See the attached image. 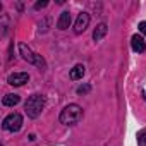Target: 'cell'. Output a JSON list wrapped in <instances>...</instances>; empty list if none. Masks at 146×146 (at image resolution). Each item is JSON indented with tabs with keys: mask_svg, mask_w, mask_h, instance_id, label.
Returning <instances> with one entry per match:
<instances>
[{
	"mask_svg": "<svg viewBox=\"0 0 146 146\" xmlns=\"http://www.w3.org/2000/svg\"><path fill=\"white\" fill-rule=\"evenodd\" d=\"M81 119H83V108L78 103H69L67 107L62 108V112L58 115V120L64 125H76Z\"/></svg>",
	"mask_w": 146,
	"mask_h": 146,
	"instance_id": "obj_1",
	"label": "cell"
},
{
	"mask_svg": "<svg viewBox=\"0 0 146 146\" xmlns=\"http://www.w3.org/2000/svg\"><path fill=\"white\" fill-rule=\"evenodd\" d=\"M46 105V98L43 95H31L28 98V102L24 103V110H26V115L29 119H38L43 112Z\"/></svg>",
	"mask_w": 146,
	"mask_h": 146,
	"instance_id": "obj_2",
	"label": "cell"
},
{
	"mask_svg": "<svg viewBox=\"0 0 146 146\" xmlns=\"http://www.w3.org/2000/svg\"><path fill=\"white\" fill-rule=\"evenodd\" d=\"M19 53H21V57L28 62V64H33V65H38L40 69H43L45 67V60L41 58V55H38V53H35L26 43H19Z\"/></svg>",
	"mask_w": 146,
	"mask_h": 146,
	"instance_id": "obj_3",
	"label": "cell"
},
{
	"mask_svg": "<svg viewBox=\"0 0 146 146\" xmlns=\"http://www.w3.org/2000/svg\"><path fill=\"white\" fill-rule=\"evenodd\" d=\"M2 127H4L5 131H9V132H17V131L23 127V115L17 113V112L9 113V115L4 119V122H2Z\"/></svg>",
	"mask_w": 146,
	"mask_h": 146,
	"instance_id": "obj_4",
	"label": "cell"
},
{
	"mask_svg": "<svg viewBox=\"0 0 146 146\" xmlns=\"http://www.w3.org/2000/svg\"><path fill=\"white\" fill-rule=\"evenodd\" d=\"M90 21H91L90 14H88V12H81V14L78 16V19H76V23H74V33H76V35L84 33V31L88 29V26H90Z\"/></svg>",
	"mask_w": 146,
	"mask_h": 146,
	"instance_id": "obj_5",
	"label": "cell"
},
{
	"mask_svg": "<svg viewBox=\"0 0 146 146\" xmlns=\"http://www.w3.org/2000/svg\"><path fill=\"white\" fill-rule=\"evenodd\" d=\"M28 81H29V74H28V72H14V74H11L7 78V83L11 86H23Z\"/></svg>",
	"mask_w": 146,
	"mask_h": 146,
	"instance_id": "obj_6",
	"label": "cell"
},
{
	"mask_svg": "<svg viewBox=\"0 0 146 146\" xmlns=\"http://www.w3.org/2000/svg\"><path fill=\"white\" fill-rule=\"evenodd\" d=\"M131 46H132V50L137 52V53L146 52V41H144V38H143L141 35H134V36L131 38Z\"/></svg>",
	"mask_w": 146,
	"mask_h": 146,
	"instance_id": "obj_7",
	"label": "cell"
},
{
	"mask_svg": "<svg viewBox=\"0 0 146 146\" xmlns=\"http://www.w3.org/2000/svg\"><path fill=\"white\" fill-rule=\"evenodd\" d=\"M70 23H72L70 12H69V11H64V12L58 16V19H57V28H58L60 31H65V29L70 26Z\"/></svg>",
	"mask_w": 146,
	"mask_h": 146,
	"instance_id": "obj_8",
	"label": "cell"
},
{
	"mask_svg": "<svg viewBox=\"0 0 146 146\" xmlns=\"http://www.w3.org/2000/svg\"><path fill=\"white\" fill-rule=\"evenodd\" d=\"M84 72H86V67H84L83 64H78V65H74V67L70 69V72H69V78H70L72 81H79V79H83Z\"/></svg>",
	"mask_w": 146,
	"mask_h": 146,
	"instance_id": "obj_9",
	"label": "cell"
},
{
	"mask_svg": "<svg viewBox=\"0 0 146 146\" xmlns=\"http://www.w3.org/2000/svg\"><path fill=\"white\" fill-rule=\"evenodd\" d=\"M107 31H108V26H107L105 23H100V24L95 28V31H93V40H95V41H102V40L105 38Z\"/></svg>",
	"mask_w": 146,
	"mask_h": 146,
	"instance_id": "obj_10",
	"label": "cell"
},
{
	"mask_svg": "<svg viewBox=\"0 0 146 146\" xmlns=\"http://www.w3.org/2000/svg\"><path fill=\"white\" fill-rule=\"evenodd\" d=\"M19 102H21V98H19V95H16V93H9V95H5V96L2 98V103H4L5 107H16Z\"/></svg>",
	"mask_w": 146,
	"mask_h": 146,
	"instance_id": "obj_11",
	"label": "cell"
},
{
	"mask_svg": "<svg viewBox=\"0 0 146 146\" xmlns=\"http://www.w3.org/2000/svg\"><path fill=\"white\" fill-rule=\"evenodd\" d=\"M136 139H137V144H139V146H146V129H141V131L137 132Z\"/></svg>",
	"mask_w": 146,
	"mask_h": 146,
	"instance_id": "obj_12",
	"label": "cell"
},
{
	"mask_svg": "<svg viewBox=\"0 0 146 146\" xmlns=\"http://www.w3.org/2000/svg\"><path fill=\"white\" fill-rule=\"evenodd\" d=\"M90 91H91V86H90V84H83V86L78 88V95H86V93H90Z\"/></svg>",
	"mask_w": 146,
	"mask_h": 146,
	"instance_id": "obj_13",
	"label": "cell"
},
{
	"mask_svg": "<svg viewBox=\"0 0 146 146\" xmlns=\"http://www.w3.org/2000/svg\"><path fill=\"white\" fill-rule=\"evenodd\" d=\"M7 35V16L2 14V36Z\"/></svg>",
	"mask_w": 146,
	"mask_h": 146,
	"instance_id": "obj_14",
	"label": "cell"
},
{
	"mask_svg": "<svg viewBox=\"0 0 146 146\" xmlns=\"http://www.w3.org/2000/svg\"><path fill=\"white\" fill-rule=\"evenodd\" d=\"M48 24H50V19H43V23H40V31H46L48 29Z\"/></svg>",
	"mask_w": 146,
	"mask_h": 146,
	"instance_id": "obj_15",
	"label": "cell"
},
{
	"mask_svg": "<svg viewBox=\"0 0 146 146\" xmlns=\"http://www.w3.org/2000/svg\"><path fill=\"white\" fill-rule=\"evenodd\" d=\"M46 5H48V2H46V0H43V2H36V4H35V9L40 11V9H45Z\"/></svg>",
	"mask_w": 146,
	"mask_h": 146,
	"instance_id": "obj_16",
	"label": "cell"
},
{
	"mask_svg": "<svg viewBox=\"0 0 146 146\" xmlns=\"http://www.w3.org/2000/svg\"><path fill=\"white\" fill-rule=\"evenodd\" d=\"M137 28H139V31H141V35H144V36H146V21H141Z\"/></svg>",
	"mask_w": 146,
	"mask_h": 146,
	"instance_id": "obj_17",
	"label": "cell"
},
{
	"mask_svg": "<svg viewBox=\"0 0 146 146\" xmlns=\"http://www.w3.org/2000/svg\"><path fill=\"white\" fill-rule=\"evenodd\" d=\"M143 96H144V100H146V91H143Z\"/></svg>",
	"mask_w": 146,
	"mask_h": 146,
	"instance_id": "obj_18",
	"label": "cell"
}]
</instances>
